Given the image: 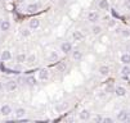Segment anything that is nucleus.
I'll return each instance as SVG.
<instances>
[{
	"label": "nucleus",
	"mask_w": 130,
	"mask_h": 123,
	"mask_svg": "<svg viewBox=\"0 0 130 123\" xmlns=\"http://www.w3.org/2000/svg\"><path fill=\"white\" fill-rule=\"evenodd\" d=\"M0 112H1V114L3 115H9L10 113H12V108H10V105H3L1 107V109H0Z\"/></svg>",
	"instance_id": "obj_13"
},
{
	"label": "nucleus",
	"mask_w": 130,
	"mask_h": 123,
	"mask_svg": "<svg viewBox=\"0 0 130 123\" xmlns=\"http://www.w3.org/2000/svg\"><path fill=\"white\" fill-rule=\"evenodd\" d=\"M126 89L124 87V86H117V87L115 89V94L117 95V96H125L126 95Z\"/></svg>",
	"instance_id": "obj_5"
},
{
	"label": "nucleus",
	"mask_w": 130,
	"mask_h": 123,
	"mask_svg": "<svg viewBox=\"0 0 130 123\" xmlns=\"http://www.w3.org/2000/svg\"><path fill=\"white\" fill-rule=\"evenodd\" d=\"M0 30L4 31V32H8V31L10 30V22L9 21H3L1 23H0Z\"/></svg>",
	"instance_id": "obj_7"
},
{
	"label": "nucleus",
	"mask_w": 130,
	"mask_h": 123,
	"mask_svg": "<svg viewBox=\"0 0 130 123\" xmlns=\"http://www.w3.org/2000/svg\"><path fill=\"white\" fill-rule=\"evenodd\" d=\"M49 58H50V60H57V59H58V55H57L54 51H52V53H50V57H49Z\"/></svg>",
	"instance_id": "obj_26"
},
{
	"label": "nucleus",
	"mask_w": 130,
	"mask_h": 123,
	"mask_svg": "<svg viewBox=\"0 0 130 123\" xmlns=\"http://www.w3.org/2000/svg\"><path fill=\"white\" fill-rule=\"evenodd\" d=\"M72 59L76 62H80L83 59V51H80V50H75L72 51Z\"/></svg>",
	"instance_id": "obj_10"
},
{
	"label": "nucleus",
	"mask_w": 130,
	"mask_h": 123,
	"mask_svg": "<svg viewBox=\"0 0 130 123\" xmlns=\"http://www.w3.org/2000/svg\"><path fill=\"white\" fill-rule=\"evenodd\" d=\"M125 4H126V7H129V8H130V0H129V1H126Z\"/></svg>",
	"instance_id": "obj_31"
},
{
	"label": "nucleus",
	"mask_w": 130,
	"mask_h": 123,
	"mask_svg": "<svg viewBox=\"0 0 130 123\" xmlns=\"http://www.w3.org/2000/svg\"><path fill=\"white\" fill-rule=\"evenodd\" d=\"M80 119H83V121L90 119V113H89V110H86V109H83V110L80 112Z\"/></svg>",
	"instance_id": "obj_9"
},
{
	"label": "nucleus",
	"mask_w": 130,
	"mask_h": 123,
	"mask_svg": "<svg viewBox=\"0 0 130 123\" xmlns=\"http://www.w3.org/2000/svg\"><path fill=\"white\" fill-rule=\"evenodd\" d=\"M67 107H68V104H67V103H63V104H62V105H59V107H58V110H59V112H62V110H63V109H66Z\"/></svg>",
	"instance_id": "obj_27"
},
{
	"label": "nucleus",
	"mask_w": 130,
	"mask_h": 123,
	"mask_svg": "<svg viewBox=\"0 0 130 123\" xmlns=\"http://www.w3.org/2000/svg\"><path fill=\"white\" fill-rule=\"evenodd\" d=\"M26 62L30 63V64H34V63L36 62V58H35V55H30L27 59H26Z\"/></svg>",
	"instance_id": "obj_24"
},
{
	"label": "nucleus",
	"mask_w": 130,
	"mask_h": 123,
	"mask_svg": "<svg viewBox=\"0 0 130 123\" xmlns=\"http://www.w3.org/2000/svg\"><path fill=\"white\" fill-rule=\"evenodd\" d=\"M0 1H3V0H0Z\"/></svg>",
	"instance_id": "obj_34"
},
{
	"label": "nucleus",
	"mask_w": 130,
	"mask_h": 123,
	"mask_svg": "<svg viewBox=\"0 0 130 123\" xmlns=\"http://www.w3.org/2000/svg\"><path fill=\"white\" fill-rule=\"evenodd\" d=\"M129 118V110H121L117 113V121L120 122H126Z\"/></svg>",
	"instance_id": "obj_2"
},
{
	"label": "nucleus",
	"mask_w": 130,
	"mask_h": 123,
	"mask_svg": "<svg viewBox=\"0 0 130 123\" xmlns=\"http://www.w3.org/2000/svg\"><path fill=\"white\" fill-rule=\"evenodd\" d=\"M7 90L8 91H14L17 90V82L16 81H9V82H7Z\"/></svg>",
	"instance_id": "obj_15"
},
{
	"label": "nucleus",
	"mask_w": 130,
	"mask_h": 123,
	"mask_svg": "<svg viewBox=\"0 0 130 123\" xmlns=\"http://www.w3.org/2000/svg\"><path fill=\"white\" fill-rule=\"evenodd\" d=\"M39 26H40V19H37V18H32L28 22V27L31 30H36V28H39Z\"/></svg>",
	"instance_id": "obj_4"
},
{
	"label": "nucleus",
	"mask_w": 130,
	"mask_h": 123,
	"mask_svg": "<svg viewBox=\"0 0 130 123\" xmlns=\"http://www.w3.org/2000/svg\"><path fill=\"white\" fill-rule=\"evenodd\" d=\"M121 63H122V64H130V54H122V55H121Z\"/></svg>",
	"instance_id": "obj_19"
},
{
	"label": "nucleus",
	"mask_w": 130,
	"mask_h": 123,
	"mask_svg": "<svg viewBox=\"0 0 130 123\" xmlns=\"http://www.w3.org/2000/svg\"><path fill=\"white\" fill-rule=\"evenodd\" d=\"M98 72H99L101 76H107V74L110 73V68L107 67V66H101L99 69H98Z\"/></svg>",
	"instance_id": "obj_17"
},
{
	"label": "nucleus",
	"mask_w": 130,
	"mask_h": 123,
	"mask_svg": "<svg viewBox=\"0 0 130 123\" xmlns=\"http://www.w3.org/2000/svg\"><path fill=\"white\" fill-rule=\"evenodd\" d=\"M92 32H93L94 35H99V33L102 32V27L98 26V25H94V26L92 27Z\"/></svg>",
	"instance_id": "obj_21"
},
{
	"label": "nucleus",
	"mask_w": 130,
	"mask_h": 123,
	"mask_svg": "<svg viewBox=\"0 0 130 123\" xmlns=\"http://www.w3.org/2000/svg\"><path fill=\"white\" fill-rule=\"evenodd\" d=\"M102 119H103V118H102L101 115H95V117L93 118V121H94V122H98V123H99V122H102Z\"/></svg>",
	"instance_id": "obj_28"
},
{
	"label": "nucleus",
	"mask_w": 130,
	"mask_h": 123,
	"mask_svg": "<svg viewBox=\"0 0 130 123\" xmlns=\"http://www.w3.org/2000/svg\"><path fill=\"white\" fill-rule=\"evenodd\" d=\"M65 68H66V64H65V63H62V64H61L59 67H58V69L62 71V69H65Z\"/></svg>",
	"instance_id": "obj_30"
},
{
	"label": "nucleus",
	"mask_w": 130,
	"mask_h": 123,
	"mask_svg": "<svg viewBox=\"0 0 130 123\" xmlns=\"http://www.w3.org/2000/svg\"><path fill=\"white\" fill-rule=\"evenodd\" d=\"M98 7H99V9H102V10H107V9L110 8V1L108 0H99Z\"/></svg>",
	"instance_id": "obj_8"
},
{
	"label": "nucleus",
	"mask_w": 130,
	"mask_h": 123,
	"mask_svg": "<svg viewBox=\"0 0 130 123\" xmlns=\"http://www.w3.org/2000/svg\"><path fill=\"white\" fill-rule=\"evenodd\" d=\"M0 58H1V60H10L12 59V53L9 51V50H4V51L1 53V55H0Z\"/></svg>",
	"instance_id": "obj_11"
},
{
	"label": "nucleus",
	"mask_w": 130,
	"mask_h": 123,
	"mask_svg": "<svg viewBox=\"0 0 130 123\" xmlns=\"http://www.w3.org/2000/svg\"><path fill=\"white\" fill-rule=\"evenodd\" d=\"M126 122H130V110H129V118H128V121Z\"/></svg>",
	"instance_id": "obj_32"
},
{
	"label": "nucleus",
	"mask_w": 130,
	"mask_h": 123,
	"mask_svg": "<svg viewBox=\"0 0 130 123\" xmlns=\"http://www.w3.org/2000/svg\"><path fill=\"white\" fill-rule=\"evenodd\" d=\"M26 83H27L28 86H34V85H36V80H35L34 77H27V80H26Z\"/></svg>",
	"instance_id": "obj_22"
},
{
	"label": "nucleus",
	"mask_w": 130,
	"mask_h": 123,
	"mask_svg": "<svg viewBox=\"0 0 130 123\" xmlns=\"http://www.w3.org/2000/svg\"><path fill=\"white\" fill-rule=\"evenodd\" d=\"M21 35L23 36V37H28L30 36V30H27V28H23L21 31Z\"/></svg>",
	"instance_id": "obj_25"
},
{
	"label": "nucleus",
	"mask_w": 130,
	"mask_h": 123,
	"mask_svg": "<svg viewBox=\"0 0 130 123\" xmlns=\"http://www.w3.org/2000/svg\"><path fill=\"white\" fill-rule=\"evenodd\" d=\"M72 36H74V39H75L76 41H80V40L84 39V33L81 32V31H75Z\"/></svg>",
	"instance_id": "obj_20"
},
{
	"label": "nucleus",
	"mask_w": 130,
	"mask_h": 123,
	"mask_svg": "<svg viewBox=\"0 0 130 123\" xmlns=\"http://www.w3.org/2000/svg\"><path fill=\"white\" fill-rule=\"evenodd\" d=\"M102 122L103 123H112V122H113V119H112V118H103Z\"/></svg>",
	"instance_id": "obj_29"
},
{
	"label": "nucleus",
	"mask_w": 130,
	"mask_h": 123,
	"mask_svg": "<svg viewBox=\"0 0 130 123\" xmlns=\"http://www.w3.org/2000/svg\"><path fill=\"white\" fill-rule=\"evenodd\" d=\"M121 74H122L124 77L130 76V67H129V64H124V67L121 68Z\"/></svg>",
	"instance_id": "obj_18"
},
{
	"label": "nucleus",
	"mask_w": 130,
	"mask_h": 123,
	"mask_svg": "<svg viewBox=\"0 0 130 123\" xmlns=\"http://www.w3.org/2000/svg\"><path fill=\"white\" fill-rule=\"evenodd\" d=\"M3 89V85H1V82H0V90H1Z\"/></svg>",
	"instance_id": "obj_33"
},
{
	"label": "nucleus",
	"mask_w": 130,
	"mask_h": 123,
	"mask_svg": "<svg viewBox=\"0 0 130 123\" xmlns=\"http://www.w3.org/2000/svg\"><path fill=\"white\" fill-rule=\"evenodd\" d=\"M98 19H99V14H98L97 12H90L88 14V21L90 22V23H97Z\"/></svg>",
	"instance_id": "obj_3"
},
{
	"label": "nucleus",
	"mask_w": 130,
	"mask_h": 123,
	"mask_svg": "<svg viewBox=\"0 0 130 123\" xmlns=\"http://www.w3.org/2000/svg\"><path fill=\"white\" fill-rule=\"evenodd\" d=\"M26 10L28 13H35L39 10V4L37 3H32V4H28L27 8H26Z\"/></svg>",
	"instance_id": "obj_6"
},
{
	"label": "nucleus",
	"mask_w": 130,
	"mask_h": 123,
	"mask_svg": "<svg viewBox=\"0 0 130 123\" xmlns=\"http://www.w3.org/2000/svg\"><path fill=\"white\" fill-rule=\"evenodd\" d=\"M26 59H27V57H26V54H23V53H19V54L16 55V62L17 63H25Z\"/></svg>",
	"instance_id": "obj_16"
},
{
	"label": "nucleus",
	"mask_w": 130,
	"mask_h": 123,
	"mask_svg": "<svg viewBox=\"0 0 130 123\" xmlns=\"http://www.w3.org/2000/svg\"><path fill=\"white\" fill-rule=\"evenodd\" d=\"M16 117L18 118V119H21V118H23L26 115V109L25 108H18V109H16Z\"/></svg>",
	"instance_id": "obj_14"
},
{
	"label": "nucleus",
	"mask_w": 130,
	"mask_h": 123,
	"mask_svg": "<svg viewBox=\"0 0 130 123\" xmlns=\"http://www.w3.org/2000/svg\"><path fill=\"white\" fill-rule=\"evenodd\" d=\"M121 35H122V37H130V30H121Z\"/></svg>",
	"instance_id": "obj_23"
},
{
	"label": "nucleus",
	"mask_w": 130,
	"mask_h": 123,
	"mask_svg": "<svg viewBox=\"0 0 130 123\" xmlns=\"http://www.w3.org/2000/svg\"><path fill=\"white\" fill-rule=\"evenodd\" d=\"M49 77V72H48V69H45V68H43V69H40L39 71V78L40 80H46Z\"/></svg>",
	"instance_id": "obj_12"
},
{
	"label": "nucleus",
	"mask_w": 130,
	"mask_h": 123,
	"mask_svg": "<svg viewBox=\"0 0 130 123\" xmlns=\"http://www.w3.org/2000/svg\"><path fill=\"white\" fill-rule=\"evenodd\" d=\"M53 1H56V0H53Z\"/></svg>",
	"instance_id": "obj_35"
},
{
	"label": "nucleus",
	"mask_w": 130,
	"mask_h": 123,
	"mask_svg": "<svg viewBox=\"0 0 130 123\" xmlns=\"http://www.w3.org/2000/svg\"><path fill=\"white\" fill-rule=\"evenodd\" d=\"M61 51L63 54H68L72 51V45H71V42H68V41H65V42L61 44Z\"/></svg>",
	"instance_id": "obj_1"
}]
</instances>
